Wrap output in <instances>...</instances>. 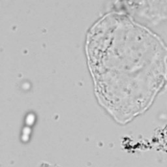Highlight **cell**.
<instances>
[{"label": "cell", "instance_id": "6da1fadb", "mask_svg": "<svg viewBox=\"0 0 167 167\" xmlns=\"http://www.w3.org/2000/svg\"><path fill=\"white\" fill-rule=\"evenodd\" d=\"M89 68L99 99L119 122L143 112L167 82V47L130 16L105 15L87 41Z\"/></svg>", "mask_w": 167, "mask_h": 167}, {"label": "cell", "instance_id": "7a4b0ae2", "mask_svg": "<svg viewBox=\"0 0 167 167\" xmlns=\"http://www.w3.org/2000/svg\"><path fill=\"white\" fill-rule=\"evenodd\" d=\"M141 5L140 2L137 3L138 5L129 6L131 10L138 11V17L149 20L152 22H159L167 20V2H159L158 5Z\"/></svg>", "mask_w": 167, "mask_h": 167}]
</instances>
